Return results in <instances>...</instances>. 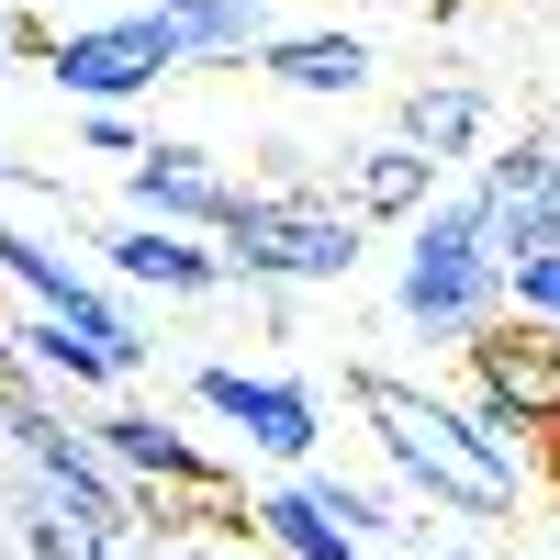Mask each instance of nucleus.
Here are the masks:
<instances>
[{"label": "nucleus", "instance_id": "nucleus-1", "mask_svg": "<svg viewBox=\"0 0 560 560\" xmlns=\"http://www.w3.org/2000/svg\"><path fill=\"white\" fill-rule=\"evenodd\" d=\"M348 404H359L370 448L393 459V482L427 493L438 516H516V504L538 493L527 459L482 427V404H448L427 382H404V370H348Z\"/></svg>", "mask_w": 560, "mask_h": 560}, {"label": "nucleus", "instance_id": "nucleus-2", "mask_svg": "<svg viewBox=\"0 0 560 560\" xmlns=\"http://www.w3.org/2000/svg\"><path fill=\"white\" fill-rule=\"evenodd\" d=\"M393 303H404L415 337H438V348H459L471 325H493V314H504V258H493V236H482L471 191H448V202H427V213H404Z\"/></svg>", "mask_w": 560, "mask_h": 560}, {"label": "nucleus", "instance_id": "nucleus-3", "mask_svg": "<svg viewBox=\"0 0 560 560\" xmlns=\"http://www.w3.org/2000/svg\"><path fill=\"white\" fill-rule=\"evenodd\" d=\"M213 247L236 280H258V292H292V280H348L359 269V213L325 202L314 179H269V191H236L213 224Z\"/></svg>", "mask_w": 560, "mask_h": 560}, {"label": "nucleus", "instance_id": "nucleus-4", "mask_svg": "<svg viewBox=\"0 0 560 560\" xmlns=\"http://www.w3.org/2000/svg\"><path fill=\"white\" fill-rule=\"evenodd\" d=\"M459 370H471L482 427L527 459V482H560V337L527 314H493L459 337Z\"/></svg>", "mask_w": 560, "mask_h": 560}, {"label": "nucleus", "instance_id": "nucleus-5", "mask_svg": "<svg viewBox=\"0 0 560 560\" xmlns=\"http://www.w3.org/2000/svg\"><path fill=\"white\" fill-rule=\"evenodd\" d=\"M247 516H258V549H280V560H359V549H382V538L404 527L382 493H359V482H337V471L269 482V493H247Z\"/></svg>", "mask_w": 560, "mask_h": 560}, {"label": "nucleus", "instance_id": "nucleus-6", "mask_svg": "<svg viewBox=\"0 0 560 560\" xmlns=\"http://www.w3.org/2000/svg\"><path fill=\"white\" fill-rule=\"evenodd\" d=\"M471 213H482L493 258H527V247H560V135H549V124L504 135L493 158H471Z\"/></svg>", "mask_w": 560, "mask_h": 560}, {"label": "nucleus", "instance_id": "nucleus-7", "mask_svg": "<svg viewBox=\"0 0 560 560\" xmlns=\"http://www.w3.org/2000/svg\"><path fill=\"white\" fill-rule=\"evenodd\" d=\"M34 57L57 68V90H68V102H135V90L179 79L168 34H158L147 12H113V23H68V34H45Z\"/></svg>", "mask_w": 560, "mask_h": 560}, {"label": "nucleus", "instance_id": "nucleus-8", "mask_svg": "<svg viewBox=\"0 0 560 560\" xmlns=\"http://www.w3.org/2000/svg\"><path fill=\"white\" fill-rule=\"evenodd\" d=\"M191 404L213 415V427H236L247 448H269V459H314V438H325V404L303 382H280V370L213 359V370H191Z\"/></svg>", "mask_w": 560, "mask_h": 560}, {"label": "nucleus", "instance_id": "nucleus-9", "mask_svg": "<svg viewBox=\"0 0 560 560\" xmlns=\"http://www.w3.org/2000/svg\"><path fill=\"white\" fill-rule=\"evenodd\" d=\"M0 269H12L23 280V292L45 303V314H68L79 325V337H102L113 359H124V382H135V370H147V337H135V314L102 292V280H90V269H68L57 247H45V236H23V224H0Z\"/></svg>", "mask_w": 560, "mask_h": 560}, {"label": "nucleus", "instance_id": "nucleus-10", "mask_svg": "<svg viewBox=\"0 0 560 560\" xmlns=\"http://www.w3.org/2000/svg\"><path fill=\"white\" fill-rule=\"evenodd\" d=\"M90 448H102L124 482H158V493H213V482H224V471H213V448H202V438H179L168 415H147V404L90 415Z\"/></svg>", "mask_w": 560, "mask_h": 560}, {"label": "nucleus", "instance_id": "nucleus-11", "mask_svg": "<svg viewBox=\"0 0 560 560\" xmlns=\"http://www.w3.org/2000/svg\"><path fill=\"white\" fill-rule=\"evenodd\" d=\"M102 258L124 269V280H147V292H179V303H202V292H224V247H202L191 224H158V213H135V224H113L102 236Z\"/></svg>", "mask_w": 560, "mask_h": 560}, {"label": "nucleus", "instance_id": "nucleus-12", "mask_svg": "<svg viewBox=\"0 0 560 560\" xmlns=\"http://www.w3.org/2000/svg\"><path fill=\"white\" fill-rule=\"evenodd\" d=\"M124 191H135V213L213 236V224H224V202H236V179H224L202 147H135V158H124Z\"/></svg>", "mask_w": 560, "mask_h": 560}, {"label": "nucleus", "instance_id": "nucleus-13", "mask_svg": "<svg viewBox=\"0 0 560 560\" xmlns=\"http://www.w3.org/2000/svg\"><path fill=\"white\" fill-rule=\"evenodd\" d=\"M147 23L168 34L179 68H247L269 45V0H147Z\"/></svg>", "mask_w": 560, "mask_h": 560}, {"label": "nucleus", "instance_id": "nucleus-14", "mask_svg": "<svg viewBox=\"0 0 560 560\" xmlns=\"http://www.w3.org/2000/svg\"><path fill=\"white\" fill-rule=\"evenodd\" d=\"M0 337H12V359L34 370L45 393H113V382H124V359H113L102 337H79L68 314H45V303H34L23 325H0Z\"/></svg>", "mask_w": 560, "mask_h": 560}, {"label": "nucleus", "instance_id": "nucleus-15", "mask_svg": "<svg viewBox=\"0 0 560 560\" xmlns=\"http://www.w3.org/2000/svg\"><path fill=\"white\" fill-rule=\"evenodd\" d=\"M23 538V560H124V527H102L90 504H68V493H45L34 471H23V493H12V516H0Z\"/></svg>", "mask_w": 560, "mask_h": 560}, {"label": "nucleus", "instance_id": "nucleus-16", "mask_svg": "<svg viewBox=\"0 0 560 560\" xmlns=\"http://www.w3.org/2000/svg\"><path fill=\"white\" fill-rule=\"evenodd\" d=\"M427 202H438V158H427V147L382 135V147L348 158V213H359V224H404V213H427Z\"/></svg>", "mask_w": 560, "mask_h": 560}, {"label": "nucleus", "instance_id": "nucleus-17", "mask_svg": "<svg viewBox=\"0 0 560 560\" xmlns=\"http://www.w3.org/2000/svg\"><path fill=\"white\" fill-rule=\"evenodd\" d=\"M482 135H493V102H482L471 79H427V90H404V147H427L438 168L482 158Z\"/></svg>", "mask_w": 560, "mask_h": 560}, {"label": "nucleus", "instance_id": "nucleus-18", "mask_svg": "<svg viewBox=\"0 0 560 560\" xmlns=\"http://www.w3.org/2000/svg\"><path fill=\"white\" fill-rule=\"evenodd\" d=\"M258 68L280 90H303V102H348V90H370V45L359 34H269Z\"/></svg>", "mask_w": 560, "mask_h": 560}, {"label": "nucleus", "instance_id": "nucleus-19", "mask_svg": "<svg viewBox=\"0 0 560 560\" xmlns=\"http://www.w3.org/2000/svg\"><path fill=\"white\" fill-rule=\"evenodd\" d=\"M504 314H527L560 337V247H527V258H504Z\"/></svg>", "mask_w": 560, "mask_h": 560}, {"label": "nucleus", "instance_id": "nucleus-20", "mask_svg": "<svg viewBox=\"0 0 560 560\" xmlns=\"http://www.w3.org/2000/svg\"><path fill=\"white\" fill-rule=\"evenodd\" d=\"M79 135H90V158H135V124H124V102H79Z\"/></svg>", "mask_w": 560, "mask_h": 560}, {"label": "nucleus", "instance_id": "nucleus-21", "mask_svg": "<svg viewBox=\"0 0 560 560\" xmlns=\"http://www.w3.org/2000/svg\"><path fill=\"white\" fill-rule=\"evenodd\" d=\"M179 560H280V549H258V538H202V549H179Z\"/></svg>", "mask_w": 560, "mask_h": 560}, {"label": "nucleus", "instance_id": "nucleus-22", "mask_svg": "<svg viewBox=\"0 0 560 560\" xmlns=\"http://www.w3.org/2000/svg\"><path fill=\"white\" fill-rule=\"evenodd\" d=\"M0 45H45V23H23V0H0Z\"/></svg>", "mask_w": 560, "mask_h": 560}, {"label": "nucleus", "instance_id": "nucleus-23", "mask_svg": "<svg viewBox=\"0 0 560 560\" xmlns=\"http://www.w3.org/2000/svg\"><path fill=\"white\" fill-rule=\"evenodd\" d=\"M12 191H45V179L34 168H0V202H12Z\"/></svg>", "mask_w": 560, "mask_h": 560}, {"label": "nucleus", "instance_id": "nucleus-24", "mask_svg": "<svg viewBox=\"0 0 560 560\" xmlns=\"http://www.w3.org/2000/svg\"><path fill=\"white\" fill-rule=\"evenodd\" d=\"M359 560H404V549H393V538H382V549H359Z\"/></svg>", "mask_w": 560, "mask_h": 560}, {"label": "nucleus", "instance_id": "nucleus-25", "mask_svg": "<svg viewBox=\"0 0 560 560\" xmlns=\"http://www.w3.org/2000/svg\"><path fill=\"white\" fill-rule=\"evenodd\" d=\"M448 560H482V549H448Z\"/></svg>", "mask_w": 560, "mask_h": 560}]
</instances>
